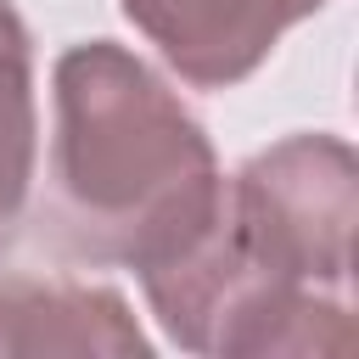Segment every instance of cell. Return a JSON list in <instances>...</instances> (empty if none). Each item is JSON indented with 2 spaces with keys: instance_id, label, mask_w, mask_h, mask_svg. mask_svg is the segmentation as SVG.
I'll list each match as a JSON object with an SVG mask.
<instances>
[{
  "instance_id": "5b68a950",
  "label": "cell",
  "mask_w": 359,
  "mask_h": 359,
  "mask_svg": "<svg viewBox=\"0 0 359 359\" xmlns=\"http://www.w3.org/2000/svg\"><path fill=\"white\" fill-rule=\"evenodd\" d=\"M34 39L11 0H0V258L28 224L34 196Z\"/></svg>"
},
{
  "instance_id": "277c9868",
  "label": "cell",
  "mask_w": 359,
  "mask_h": 359,
  "mask_svg": "<svg viewBox=\"0 0 359 359\" xmlns=\"http://www.w3.org/2000/svg\"><path fill=\"white\" fill-rule=\"evenodd\" d=\"M6 353H28V359H39V353L146 359L151 342L112 286L11 275V280H0V359Z\"/></svg>"
},
{
  "instance_id": "7a4b0ae2",
  "label": "cell",
  "mask_w": 359,
  "mask_h": 359,
  "mask_svg": "<svg viewBox=\"0 0 359 359\" xmlns=\"http://www.w3.org/2000/svg\"><path fill=\"white\" fill-rule=\"evenodd\" d=\"M224 213L241 258L275 286L348 297L359 168L337 135H286L224 180Z\"/></svg>"
},
{
  "instance_id": "3957f363",
  "label": "cell",
  "mask_w": 359,
  "mask_h": 359,
  "mask_svg": "<svg viewBox=\"0 0 359 359\" xmlns=\"http://www.w3.org/2000/svg\"><path fill=\"white\" fill-rule=\"evenodd\" d=\"M325 0H123V17L196 90H230L275 50L286 28Z\"/></svg>"
},
{
  "instance_id": "6da1fadb",
  "label": "cell",
  "mask_w": 359,
  "mask_h": 359,
  "mask_svg": "<svg viewBox=\"0 0 359 359\" xmlns=\"http://www.w3.org/2000/svg\"><path fill=\"white\" fill-rule=\"evenodd\" d=\"M50 185L39 241L67 264H123L135 275L185 252L224 213V174L191 107L123 45L62 50Z\"/></svg>"
}]
</instances>
